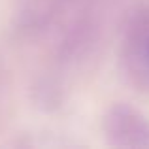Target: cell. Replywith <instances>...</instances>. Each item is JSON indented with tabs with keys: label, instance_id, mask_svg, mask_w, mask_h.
<instances>
[{
	"label": "cell",
	"instance_id": "6da1fadb",
	"mask_svg": "<svg viewBox=\"0 0 149 149\" xmlns=\"http://www.w3.org/2000/svg\"><path fill=\"white\" fill-rule=\"evenodd\" d=\"M123 68L140 91L149 93V2L130 15L121 45Z\"/></svg>",
	"mask_w": 149,
	"mask_h": 149
},
{
	"label": "cell",
	"instance_id": "7a4b0ae2",
	"mask_svg": "<svg viewBox=\"0 0 149 149\" xmlns=\"http://www.w3.org/2000/svg\"><path fill=\"white\" fill-rule=\"evenodd\" d=\"M106 136L117 147H149V121L127 106L111 108L106 115Z\"/></svg>",
	"mask_w": 149,
	"mask_h": 149
}]
</instances>
